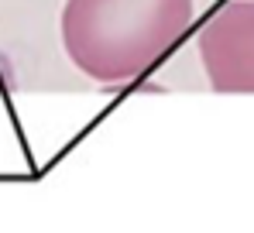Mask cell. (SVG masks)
Masks as SVG:
<instances>
[{
  "label": "cell",
  "mask_w": 254,
  "mask_h": 233,
  "mask_svg": "<svg viewBox=\"0 0 254 233\" xmlns=\"http://www.w3.org/2000/svg\"><path fill=\"white\" fill-rule=\"evenodd\" d=\"M192 14L196 0H65L62 48L93 82H130L179 45Z\"/></svg>",
  "instance_id": "cell-1"
},
{
  "label": "cell",
  "mask_w": 254,
  "mask_h": 233,
  "mask_svg": "<svg viewBox=\"0 0 254 233\" xmlns=\"http://www.w3.org/2000/svg\"><path fill=\"white\" fill-rule=\"evenodd\" d=\"M199 62L216 93H254V0H230L203 24Z\"/></svg>",
  "instance_id": "cell-2"
},
{
  "label": "cell",
  "mask_w": 254,
  "mask_h": 233,
  "mask_svg": "<svg viewBox=\"0 0 254 233\" xmlns=\"http://www.w3.org/2000/svg\"><path fill=\"white\" fill-rule=\"evenodd\" d=\"M0 89H3V76H0Z\"/></svg>",
  "instance_id": "cell-3"
}]
</instances>
